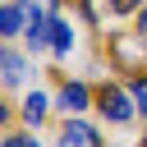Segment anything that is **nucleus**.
Here are the masks:
<instances>
[{
    "mask_svg": "<svg viewBox=\"0 0 147 147\" xmlns=\"http://www.w3.org/2000/svg\"><path fill=\"white\" fill-rule=\"evenodd\" d=\"M96 110L106 115V124H119V129L138 119V106H133L129 87H119V83H101L96 87Z\"/></svg>",
    "mask_w": 147,
    "mask_h": 147,
    "instance_id": "nucleus-1",
    "label": "nucleus"
},
{
    "mask_svg": "<svg viewBox=\"0 0 147 147\" xmlns=\"http://www.w3.org/2000/svg\"><path fill=\"white\" fill-rule=\"evenodd\" d=\"M55 147H106V138H101V129H96L92 119L74 115V119H60V129H55Z\"/></svg>",
    "mask_w": 147,
    "mask_h": 147,
    "instance_id": "nucleus-2",
    "label": "nucleus"
},
{
    "mask_svg": "<svg viewBox=\"0 0 147 147\" xmlns=\"http://www.w3.org/2000/svg\"><path fill=\"white\" fill-rule=\"evenodd\" d=\"M92 101H96V92H92V87H87L83 78H74V83L64 78V83H60V92H55V110H60L64 119H74V115H83V110H87Z\"/></svg>",
    "mask_w": 147,
    "mask_h": 147,
    "instance_id": "nucleus-3",
    "label": "nucleus"
},
{
    "mask_svg": "<svg viewBox=\"0 0 147 147\" xmlns=\"http://www.w3.org/2000/svg\"><path fill=\"white\" fill-rule=\"evenodd\" d=\"M28 74H37V69L28 64V55H18V51L0 46V83H5V87H23V83H28Z\"/></svg>",
    "mask_w": 147,
    "mask_h": 147,
    "instance_id": "nucleus-4",
    "label": "nucleus"
},
{
    "mask_svg": "<svg viewBox=\"0 0 147 147\" xmlns=\"http://www.w3.org/2000/svg\"><path fill=\"white\" fill-rule=\"evenodd\" d=\"M18 119H23V129H41L51 119V96L46 92H28L23 106H18Z\"/></svg>",
    "mask_w": 147,
    "mask_h": 147,
    "instance_id": "nucleus-5",
    "label": "nucleus"
},
{
    "mask_svg": "<svg viewBox=\"0 0 147 147\" xmlns=\"http://www.w3.org/2000/svg\"><path fill=\"white\" fill-rule=\"evenodd\" d=\"M69 51H74V23L55 9L51 14V55L55 60H69Z\"/></svg>",
    "mask_w": 147,
    "mask_h": 147,
    "instance_id": "nucleus-6",
    "label": "nucleus"
},
{
    "mask_svg": "<svg viewBox=\"0 0 147 147\" xmlns=\"http://www.w3.org/2000/svg\"><path fill=\"white\" fill-rule=\"evenodd\" d=\"M28 32V14H23V5H0V37H23Z\"/></svg>",
    "mask_w": 147,
    "mask_h": 147,
    "instance_id": "nucleus-7",
    "label": "nucleus"
},
{
    "mask_svg": "<svg viewBox=\"0 0 147 147\" xmlns=\"http://www.w3.org/2000/svg\"><path fill=\"white\" fill-rule=\"evenodd\" d=\"M23 41H28V51H32V55H37V51H51V18H28Z\"/></svg>",
    "mask_w": 147,
    "mask_h": 147,
    "instance_id": "nucleus-8",
    "label": "nucleus"
},
{
    "mask_svg": "<svg viewBox=\"0 0 147 147\" xmlns=\"http://www.w3.org/2000/svg\"><path fill=\"white\" fill-rule=\"evenodd\" d=\"M124 87H129V96H133V106H138V115L147 119V74H133V78H129Z\"/></svg>",
    "mask_w": 147,
    "mask_h": 147,
    "instance_id": "nucleus-9",
    "label": "nucleus"
},
{
    "mask_svg": "<svg viewBox=\"0 0 147 147\" xmlns=\"http://www.w3.org/2000/svg\"><path fill=\"white\" fill-rule=\"evenodd\" d=\"M0 147H41V142H37V129H9L0 133Z\"/></svg>",
    "mask_w": 147,
    "mask_h": 147,
    "instance_id": "nucleus-10",
    "label": "nucleus"
},
{
    "mask_svg": "<svg viewBox=\"0 0 147 147\" xmlns=\"http://www.w3.org/2000/svg\"><path fill=\"white\" fill-rule=\"evenodd\" d=\"M18 5H23L28 18H51V14L60 9V0H18Z\"/></svg>",
    "mask_w": 147,
    "mask_h": 147,
    "instance_id": "nucleus-11",
    "label": "nucleus"
},
{
    "mask_svg": "<svg viewBox=\"0 0 147 147\" xmlns=\"http://www.w3.org/2000/svg\"><path fill=\"white\" fill-rule=\"evenodd\" d=\"M142 5H147V0H110V14H115V18H124V14H138Z\"/></svg>",
    "mask_w": 147,
    "mask_h": 147,
    "instance_id": "nucleus-12",
    "label": "nucleus"
},
{
    "mask_svg": "<svg viewBox=\"0 0 147 147\" xmlns=\"http://www.w3.org/2000/svg\"><path fill=\"white\" fill-rule=\"evenodd\" d=\"M133 32H138V37H142V46H147V5L133 14Z\"/></svg>",
    "mask_w": 147,
    "mask_h": 147,
    "instance_id": "nucleus-13",
    "label": "nucleus"
},
{
    "mask_svg": "<svg viewBox=\"0 0 147 147\" xmlns=\"http://www.w3.org/2000/svg\"><path fill=\"white\" fill-rule=\"evenodd\" d=\"M9 119H14V110H9V101H5V96H0V133H5V129H9Z\"/></svg>",
    "mask_w": 147,
    "mask_h": 147,
    "instance_id": "nucleus-14",
    "label": "nucleus"
}]
</instances>
